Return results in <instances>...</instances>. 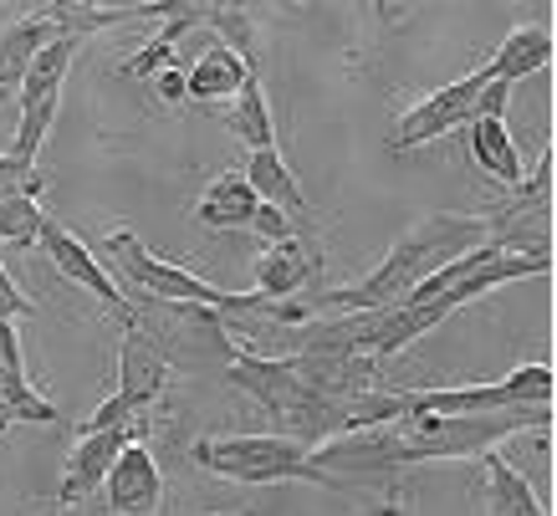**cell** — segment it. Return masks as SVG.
I'll list each match as a JSON object with an SVG mask.
<instances>
[{
  "instance_id": "obj_5",
  "label": "cell",
  "mask_w": 557,
  "mask_h": 516,
  "mask_svg": "<svg viewBox=\"0 0 557 516\" xmlns=\"http://www.w3.org/2000/svg\"><path fill=\"white\" fill-rule=\"evenodd\" d=\"M491 83L486 67L466 72V77H456V83L435 87L424 102H414L405 118H399V128H394V138H388V149L405 153V149H420V144H430V138H445L450 128H466L475 113V98H481V87Z\"/></svg>"
},
{
  "instance_id": "obj_11",
  "label": "cell",
  "mask_w": 557,
  "mask_h": 516,
  "mask_svg": "<svg viewBox=\"0 0 557 516\" xmlns=\"http://www.w3.org/2000/svg\"><path fill=\"white\" fill-rule=\"evenodd\" d=\"M240 180L251 184V195L261 205H271V210H282V216L297 225V231H318L312 225V205H307V195H302V184H297V174L287 169V159L276 149H261V153H251L246 159V174Z\"/></svg>"
},
{
  "instance_id": "obj_23",
  "label": "cell",
  "mask_w": 557,
  "mask_h": 516,
  "mask_svg": "<svg viewBox=\"0 0 557 516\" xmlns=\"http://www.w3.org/2000/svg\"><path fill=\"white\" fill-rule=\"evenodd\" d=\"M41 180V169H21L11 153H0V200L5 195H16V189H26V184Z\"/></svg>"
},
{
  "instance_id": "obj_2",
  "label": "cell",
  "mask_w": 557,
  "mask_h": 516,
  "mask_svg": "<svg viewBox=\"0 0 557 516\" xmlns=\"http://www.w3.org/2000/svg\"><path fill=\"white\" fill-rule=\"evenodd\" d=\"M189 460L236 486L312 481V486H327V491H343V481H333L312 460V450H302L297 440H282V434H200L189 445Z\"/></svg>"
},
{
  "instance_id": "obj_9",
  "label": "cell",
  "mask_w": 557,
  "mask_h": 516,
  "mask_svg": "<svg viewBox=\"0 0 557 516\" xmlns=\"http://www.w3.org/2000/svg\"><path fill=\"white\" fill-rule=\"evenodd\" d=\"M322 256H318V235H292L282 246H267L256 256V297L267 302H297L302 286L322 292Z\"/></svg>"
},
{
  "instance_id": "obj_1",
  "label": "cell",
  "mask_w": 557,
  "mask_h": 516,
  "mask_svg": "<svg viewBox=\"0 0 557 516\" xmlns=\"http://www.w3.org/2000/svg\"><path fill=\"white\" fill-rule=\"evenodd\" d=\"M486 246V216H456V210H440V216H424L420 225H409L394 250L363 277L358 286H343V292H318L307 297V312L312 307H333V312H379V307H394L405 302L414 286H424L440 267H450L456 256Z\"/></svg>"
},
{
  "instance_id": "obj_17",
  "label": "cell",
  "mask_w": 557,
  "mask_h": 516,
  "mask_svg": "<svg viewBox=\"0 0 557 516\" xmlns=\"http://www.w3.org/2000/svg\"><path fill=\"white\" fill-rule=\"evenodd\" d=\"M481 476H486V501H491V516H547V506L537 501L532 481L522 470H511L496 450L481 455Z\"/></svg>"
},
{
  "instance_id": "obj_22",
  "label": "cell",
  "mask_w": 557,
  "mask_h": 516,
  "mask_svg": "<svg viewBox=\"0 0 557 516\" xmlns=\"http://www.w3.org/2000/svg\"><path fill=\"white\" fill-rule=\"evenodd\" d=\"M36 302L21 297V286L11 282V271H5V261H0V322H16V317H32Z\"/></svg>"
},
{
  "instance_id": "obj_18",
  "label": "cell",
  "mask_w": 557,
  "mask_h": 516,
  "mask_svg": "<svg viewBox=\"0 0 557 516\" xmlns=\"http://www.w3.org/2000/svg\"><path fill=\"white\" fill-rule=\"evenodd\" d=\"M225 123H231V134H236L251 153L276 149V128H271L267 83H261V77H251V83H246L236 98H231V108H225Z\"/></svg>"
},
{
  "instance_id": "obj_12",
  "label": "cell",
  "mask_w": 557,
  "mask_h": 516,
  "mask_svg": "<svg viewBox=\"0 0 557 516\" xmlns=\"http://www.w3.org/2000/svg\"><path fill=\"white\" fill-rule=\"evenodd\" d=\"M246 83H251V67L210 36L205 51L185 67V102H231Z\"/></svg>"
},
{
  "instance_id": "obj_3",
  "label": "cell",
  "mask_w": 557,
  "mask_h": 516,
  "mask_svg": "<svg viewBox=\"0 0 557 516\" xmlns=\"http://www.w3.org/2000/svg\"><path fill=\"white\" fill-rule=\"evenodd\" d=\"M405 415H502V409H553L557 379L547 364H522L491 383H445V389H399Z\"/></svg>"
},
{
  "instance_id": "obj_10",
  "label": "cell",
  "mask_w": 557,
  "mask_h": 516,
  "mask_svg": "<svg viewBox=\"0 0 557 516\" xmlns=\"http://www.w3.org/2000/svg\"><path fill=\"white\" fill-rule=\"evenodd\" d=\"M170 358L153 348L149 337L138 328H123V343H119V404L128 409L134 419H144L159 404V394L170 389Z\"/></svg>"
},
{
  "instance_id": "obj_20",
  "label": "cell",
  "mask_w": 557,
  "mask_h": 516,
  "mask_svg": "<svg viewBox=\"0 0 557 516\" xmlns=\"http://www.w3.org/2000/svg\"><path fill=\"white\" fill-rule=\"evenodd\" d=\"M41 225H47V216H41V180L0 200V246H36Z\"/></svg>"
},
{
  "instance_id": "obj_8",
  "label": "cell",
  "mask_w": 557,
  "mask_h": 516,
  "mask_svg": "<svg viewBox=\"0 0 557 516\" xmlns=\"http://www.w3.org/2000/svg\"><path fill=\"white\" fill-rule=\"evenodd\" d=\"M102 506L113 516H159L164 512V470L149 445H123V455L102 476Z\"/></svg>"
},
{
  "instance_id": "obj_15",
  "label": "cell",
  "mask_w": 557,
  "mask_h": 516,
  "mask_svg": "<svg viewBox=\"0 0 557 516\" xmlns=\"http://www.w3.org/2000/svg\"><path fill=\"white\" fill-rule=\"evenodd\" d=\"M57 21L41 11V16H21L11 21V26H0V87L5 93H16L21 77H26V67L36 62V51L47 47V41H57Z\"/></svg>"
},
{
  "instance_id": "obj_25",
  "label": "cell",
  "mask_w": 557,
  "mask_h": 516,
  "mask_svg": "<svg viewBox=\"0 0 557 516\" xmlns=\"http://www.w3.org/2000/svg\"><path fill=\"white\" fill-rule=\"evenodd\" d=\"M0 368H11V373H26V358H21V333H16V322H0Z\"/></svg>"
},
{
  "instance_id": "obj_13",
  "label": "cell",
  "mask_w": 557,
  "mask_h": 516,
  "mask_svg": "<svg viewBox=\"0 0 557 516\" xmlns=\"http://www.w3.org/2000/svg\"><path fill=\"white\" fill-rule=\"evenodd\" d=\"M553 51H557L553 32H547V26H537V21H527V26H511L507 41L491 51L486 72L496 77V83L511 87V83H522V77H532V72L547 67V62H553Z\"/></svg>"
},
{
  "instance_id": "obj_19",
  "label": "cell",
  "mask_w": 557,
  "mask_h": 516,
  "mask_svg": "<svg viewBox=\"0 0 557 516\" xmlns=\"http://www.w3.org/2000/svg\"><path fill=\"white\" fill-rule=\"evenodd\" d=\"M11 425H47L57 430L62 415H57V404L41 400L32 389L26 373H11V368H0V434L11 430Z\"/></svg>"
},
{
  "instance_id": "obj_26",
  "label": "cell",
  "mask_w": 557,
  "mask_h": 516,
  "mask_svg": "<svg viewBox=\"0 0 557 516\" xmlns=\"http://www.w3.org/2000/svg\"><path fill=\"white\" fill-rule=\"evenodd\" d=\"M210 516H236V512H210Z\"/></svg>"
},
{
  "instance_id": "obj_7",
  "label": "cell",
  "mask_w": 557,
  "mask_h": 516,
  "mask_svg": "<svg viewBox=\"0 0 557 516\" xmlns=\"http://www.w3.org/2000/svg\"><path fill=\"white\" fill-rule=\"evenodd\" d=\"M144 434H149V419H134V425H119V430L77 434L72 455L62 460V486H57V501H62V506H77V501L98 496L108 466L123 455V445H138Z\"/></svg>"
},
{
  "instance_id": "obj_4",
  "label": "cell",
  "mask_w": 557,
  "mask_h": 516,
  "mask_svg": "<svg viewBox=\"0 0 557 516\" xmlns=\"http://www.w3.org/2000/svg\"><path fill=\"white\" fill-rule=\"evenodd\" d=\"M77 51H83V36L62 32L57 41H47V47L36 51V62L26 67V77H21V87H16L21 128H16V149H11V159H16L21 169H36V153H41V144H47V134H51V123H57V108H62V83H67Z\"/></svg>"
},
{
  "instance_id": "obj_16",
  "label": "cell",
  "mask_w": 557,
  "mask_h": 516,
  "mask_svg": "<svg viewBox=\"0 0 557 516\" xmlns=\"http://www.w3.org/2000/svg\"><path fill=\"white\" fill-rule=\"evenodd\" d=\"M466 128H471V159L481 164V174H491L496 184L517 189V184L527 180V169H522V153H517V138H511L507 123H486V118H471Z\"/></svg>"
},
{
  "instance_id": "obj_6",
  "label": "cell",
  "mask_w": 557,
  "mask_h": 516,
  "mask_svg": "<svg viewBox=\"0 0 557 516\" xmlns=\"http://www.w3.org/2000/svg\"><path fill=\"white\" fill-rule=\"evenodd\" d=\"M36 246H41V256H47V261L62 271L67 282H77L83 292H92V297H98L108 312L119 317L123 328H134V312H138V307L119 292V282H113V277H108V267H102L98 256H92V246H83V241H77V235H72L62 220L47 216L41 235H36Z\"/></svg>"
},
{
  "instance_id": "obj_21",
  "label": "cell",
  "mask_w": 557,
  "mask_h": 516,
  "mask_svg": "<svg viewBox=\"0 0 557 516\" xmlns=\"http://www.w3.org/2000/svg\"><path fill=\"white\" fill-rule=\"evenodd\" d=\"M507 102H511V87L491 77V83L481 87V98H475V113H471V118H486V123H507Z\"/></svg>"
},
{
  "instance_id": "obj_24",
  "label": "cell",
  "mask_w": 557,
  "mask_h": 516,
  "mask_svg": "<svg viewBox=\"0 0 557 516\" xmlns=\"http://www.w3.org/2000/svg\"><path fill=\"white\" fill-rule=\"evenodd\" d=\"M153 93L164 108H185V67H164L153 77Z\"/></svg>"
},
{
  "instance_id": "obj_14",
  "label": "cell",
  "mask_w": 557,
  "mask_h": 516,
  "mask_svg": "<svg viewBox=\"0 0 557 516\" xmlns=\"http://www.w3.org/2000/svg\"><path fill=\"white\" fill-rule=\"evenodd\" d=\"M256 205L261 200L251 195V184L240 180V174H215L200 189V200H195V220H200L205 231H251Z\"/></svg>"
}]
</instances>
